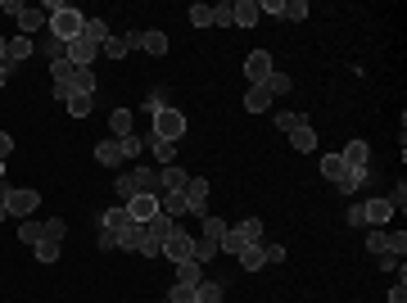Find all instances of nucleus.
Here are the masks:
<instances>
[{
  "mask_svg": "<svg viewBox=\"0 0 407 303\" xmlns=\"http://www.w3.org/2000/svg\"><path fill=\"white\" fill-rule=\"evenodd\" d=\"M340 190H344V195H357V190H362V172H349L340 181Z\"/></svg>",
  "mask_w": 407,
  "mask_h": 303,
  "instance_id": "nucleus-52",
  "label": "nucleus"
},
{
  "mask_svg": "<svg viewBox=\"0 0 407 303\" xmlns=\"http://www.w3.org/2000/svg\"><path fill=\"white\" fill-rule=\"evenodd\" d=\"M190 258L204 268V263H213V258H217V245H213V240H204V236H195V249H190Z\"/></svg>",
  "mask_w": 407,
  "mask_h": 303,
  "instance_id": "nucleus-34",
  "label": "nucleus"
},
{
  "mask_svg": "<svg viewBox=\"0 0 407 303\" xmlns=\"http://www.w3.org/2000/svg\"><path fill=\"white\" fill-rule=\"evenodd\" d=\"M231 5H236V0H222V5H213V23H217V28H231V23H236Z\"/></svg>",
  "mask_w": 407,
  "mask_h": 303,
  "instance_id": "nucleus-47",
  "label": "nucleus"
},
{
  "mask_svg": "<svg viewBox=\"0 0 407 303\" xmlns=\"http://www.w3.org/2000/svg\"><path fill=\"white\" fill-rule=\"evenodd\" d=\"M271 72H276V64H271L267 50H254L249 59H244V77H249V87H263Z\"/></svg>",
  "mask_w": 407,
  "mask_h": 303,
  "instance_id": "nucleus-6",
  "label": "nucleus"
},
{
  "mask_svg": "<svg viewBox=\"0 0 407 303\" xmlns=\"http://www.w3.org/2000/svg\"><path fill=\"white\" fill-rule=\"evenodd\" d=\"M131 195H141V190H136V181H131V172H118V177H114V199L127 204Z\"/></svg>",
  "mask_w": 407,
  "mask_h": 303,
  "instance_id": "nucleus-33",
  "label": "nucleus"
},
{
  "mask_svg": "<svg viewBox=\"0 0 407 303\" xmlns=\"http://www.w3.org/2000/svg\"><path fill=\"white\" fill-rule=\"evenodd\" d=\"M340 159L349 163L353 172H367V159H371V145H367V141H349V145L340 150Z\"/></svg>",
  "mask_w": 407,
  "mask_h": 303,
  "instance_id": "nucleus-13",
  "label": "nucleus"
},
{
  "mask_svg": "<svg viewBox=\"0 0 407 303\" xmlns=\"http://www.w3.org/2000/svg\"><path fill=\"white\" fill-rule=\"evenodd\" d=\"M158 213L181 226V217H186V195H181V190H158Z\"/></svg>",
  "mask_w": 407,
  "mask_h": 303,
  "instance_id": "nucleus-10",
  "label": "nucleus"
},
{
  "mask_svg": "<svg viewBox=\"0 0 407 303\" xmlns=\"http://www.w3.org/2000/svg\"><path fill=\"white\" fill-rule=\"evenodd\" d=\"M186 181H190V172H186L181 163L158 167V190H186Z\"/></svg>",
  "mask_w": 407,
  "mask_h": 303,
  "instance_id": "nucleus-15",
  "label": "nucleus"
},
{
  "mask_svg": "<svg viewBox=\"0 0 407 303\" xmlns=\"http://www.w3.org/2000/svg\"><path fill=\"white\" fill-rule=\"evenodd\" d=\"M36 55H41L45 64H59V59L68 55V45L59 41V36H50V32H41V36H36Z\"/></svg>",
  "mask_w": 407,
  "mask_h": 303,
  "instance_id": "nucleus-14",
  "label": "nucleus"
},
{
  "mask_svg": "<svg viewBox=\"0 0 407 303\" xmlns=\"http://www.w3.org/2000/svg\"><path fill=\"white\" fill-rule=\"evenodd\" d=\"M5 190H9V186H5V181H0V222H5V217H9V209H5Z\"/></svg>",
  "mask_w": 407,
  "mask_h": 303,
  "instance_id": "nucleus-61",
  "label": "nucleus"
},
{
  "mask_svg": "<svg viewBox=\"0 0 407 303\" xmlns=\"http://www.w3.org/2000/svg\"><path fill=\"white\" fill-rule=\"evenodd\" d=\"M349 226H367V217H362V204H353V209H349Z\"/></svg>",
  "mask_w": 407,
  "mask_h": 303,
  "instance_id": "nucleus-59",
  "label": "nucleus"
},
{
  "mask_svg": "<svg viewBox=\"0 0 407 303\" xmlns=\"http://www.w3.org/2000/svg\"><path fill=\"white\" fill-rule=\"evenodd\" d=\"M32 50H36V45H32V36H9V50H5V64H9V68H18L23 59H32Z\"/></svg>",
  "mask_w": 407,
  "mask_h": 303,
  "instance_id": "nucleus-16",
  "label": "nucleus"
},
{
  "mask_svg": "<svg viewBox=\"0 0 407 303\" xmlns=\"http://www.w3.org/2000/svg\"><path fill=\"white\" fill-rule=\"evenodd\" d=\"M0 181H5V159H0Z\"/></svg>",
  "mask_w": 407,
  "mask_h": 303,
  "instance_id": "nucleus-64",
  "label": "nucleus"
},
{
  "mask_svg": "<svg viewBox=\"0 0 407 303\" xmlns=\"http://www.w3.org/2000/svg\"><path fill=\"white\" fill-rule=\"evenodd\" d=\"M95 163H100V167H118L122 163V145L114 136H104L100 145H95Z\"/></svg>",
  "mask_w": 407,
  "mask_h": 303,
  "instance_id": "nucleus-17",
  "label": "nucleus"
},
{
  "mask_svg": "<svg viewBox=\"0 0 407 303\" xmlns=\"http://www.w3.org/2000/svg\"><path fill=\"white\" fill-rule=\"evenodd\" d=\"M163 303H195V285H172Z\"/></svg>",
  "mask_w": 407,
  "mask_h": 303,
  "instance_id": "nucleus-49",
  "label": "nucleus"
},
{
  "mask_svg": "<svg viewBox=\"0 0 407 303\" xmlns=\"http://www.w3.org/2000/svg\"><path fill=\"white\" fill-rule=\"evenodd\" d=\"M231 14H236V28H254L258 23V0H236Z\"/></svg>",
  "mask_w": 407,
  "mask_h": 303,
  "instance_id": "nucleus-27",
  "label": "nucleus"
},
{
  "mask_svg": "<svg viewBox=\"0 0 407 303\" xmlns=\"http://www.w3.org/2000/svg\"><path fill=\"white\" fill-rule=\"evenodd\" d=\"M131 109H114V114H109V136L114 141H122V136H131Z\"/></svg>",
  "mask_w": 407,
  "mask_h": 303,
  "instance_id": "nucleus-21",
  "label": "nucleus"
},
{
  "mask_svg": "<svg viewBox=\"0 0 407 303\" xmlns=\"http://www.w3.org/2000/svg\"><path fill=\"white\" fill-rule=\"evenodd\" d=\"M222 294H227L222 281H200L195 285V303H222Z\"/></svg>",
  "mask_w": 407,
  "mask_h": 303,
  "instance_id": "nucleus-32",
  "label": "nucleus"
},
{
  "mask_svg": "<svg viewBox=\"0 0 407 303\" xmlns=\"http://www.w3.org/2000/svg\"><path fill=\"white\" fill-rule=\"evenodd\" d=\"M389 303H407V281H394V290H389Z\"/></svg>",
  "mask_w": 407,
  "mask_h": 303,
  "instance_id": "nucleus-55",
  "label": "nucleus"
},
{
  "mask_svg": "<svg viewBox=\"0 0 407 303\" xmlns=\"http://www.w3.org/2000/svg\"><path fill=\"white\" fill-rule=\"evenodd\" d=\"M258 14H286V0H258Z\"/></svg>",
  "mask_w": 407,
  "mask_h": 303,
  "instance_id": "nucleus-53",
  "label": "nucleus"
},
{
  "mask_svg": "<svg viewBox=\"0 0 407 303\" xmlns=\"http://www.w3.org/2000/svg\"><path fill=\"white\" fill-rule=\"evenodd\" d=\"M100 55H109V59H122V55H131V50H127V41H122V36H109V41L100 45Z\"/></svg>",
  "mask_w": 407,
  "mask_h": 303,
  "instance_id": "nucleus-48",
  "label": "nucleus"
},
{
  "mask_svg": "<svg viewBox=\"0 0 407 303\" xmlns=\"http://www.w3.org/2000/svg\"><path fill=\"white\" fill-rule=\"evenodd\" d=\"M385 253L403 258V253H407V231H385Z\"/></svg>",
  "mask_w": 407,
  "mask_h": 303,
  "instance_id": "nucleus-43",
  "label": "nucleus"
},
{
  "mask_svg": "<svg viewBox=\"0 0 407 303\" xmlns=\"http://www.w3.org/2000/svg\"><path fill=\"white\" fill-rule=\"evenodd\" d=\"M5 50H9V41H5V36H0V64H5Z\"/></svg>",
  "mask_w": 407,
  "mask_h": 303,
  "instance_id": "nucleus-63",
  "label": "nucleus"
},
{
  "mask_svg": "<svg viewBox=\"0 0 407 303\" xmlns=\"http://www.w3.org/2000/svg\"><path fill=\"white\" fill-rule=\"evenodd\" d=\"M118 145H122V159H141V154H145V141L136 136V131H131V136H122Z\"/></svg>",
  "mask_w": 407,
  "mask_h": 303,
  "instance_id": "nucleus-44",
  "label": "nucleus"
},
{
  "mask_svg": "<svg viewBox=\"0 0 407 303\" xmlns=\"http://www.w3.org/2000/svg\"><path fill=\"white\" fill-rule=\"evenodd\" d=\"M9 72H14V68H9V64H0V87H5V82H9Z\"/></svg>",
  "mask_w": 407,
  "mask_h": 303,
  "instance_id": "nucleus-62",
  "label": "nucleus"
},
{
  "mask_svg": "<svg viewBox=\"0 0 407 303\" xmlns=\"http://www.w3.org/2000/svg\"><path fill=\"white\" fill-rule=\"evenodd\" d=\"M349 172H353V167L344 163L340 154H326V159H322V177H326V181H335V186H340V181L349 177Z\"/></svg>",
  "mask_w": 407,
  "mask_h": 303,
  "instance_id": "nucleus-24",
  "label": "nucleus"
},
{
  "mask_svg": "<svg viewBox=\"0 0 407 303\" xmlns=\"http://www.w3.org/2000/svg\"><path fill=\"white\" fill-rule=\"evenodd\" d=\"M122 209H127V217H131L136 226H145L150 217H158V195H131Z\"/></svg>",
  "mask_w": 407,
  "mask_h": 303,
  "instance_id": "nucleus-7",
  "label": "nucleus"
},
{
  "mask_svg": "<svg viewBox=\"0 0 407 303\" xmlns=\"http://www.w3.org/2000/svg\"><path fill=\"white\" fill-rule=\"evenodd\" d=\"M290 145H294L299 154H313V150H317V131H313V123H299V127H294V131H290Z\"/></svg>",
  "mask_w": 407,
  "mask_h": 303,
  "instance_id": "nucleus-20",
  "label": "nucleus"
},
{
  "mask_svg": "<svg viewBox=\"0 0 407 303\" xmlns=\"http://www.w3.org/2000/svg\"><path fill=\"white\" fill-rule=\"evenodd\" d=\"M82 36H86V41H95V45H104V41H109V23H104V18H95V14H86Z\"/></svg>",
  "mask_w": 407,
  "mask_h": 303,
  "instance_id": "nucleus-28",
  "label": "nucleus"
},
{
  "mask_svg": "<svg viewBox=\"0 0 407 303\" xmlns=\"http://www.w3.org/2000/svg\"><path fill=\"white\" fill-rule=\"evenodd\" d=\"M190 249H195V236H190V231H181V226L163 240V258H172V263H186V258H190Z\"/></svg>",
  "mask_w": 407,
  "mask_h": 303,
  "instance_id": "nucleus-9",
  "label": "nucleus"
},
{
  "mask_svg": "<svg viewBox=\"0 0 407 303\" xmlns=\"http://www.w3.org/2000/svg\"><path fill=\"white\" fill-rule=\"evenodd\" d=\"M32 253H36V263H59V240H36Z\"/></svg>",
  "mask_w": 407,
  "mask_h": 303,
  "instance_id": "nucleus-40",
  "label": "nucleus"
},
{
  "mask_svg": "<svg viewBox=\"0 0 407 303\" xmlns=\"http://www.w3.org/2000/svg\"><path fill=\"white\" fill-rule=\"evenodd\" d=\"M150 150H154V159H158V167L177 163V145H172V141H150Z\"/></svg>",
  "mask_w": 407,
  "mask_h": 303,
  "instance_id": "nucleus-39",
  "label": "nucleus"
},
{
  "mask_svg": "<svg viewBox=\"0 0 407 303\" xmlns=\"http://www.w3.org/2000/svg\"><path fill=\"white\" fill-rule=\"evenodd\" d=\"M362 217H367V226H389L394 204H389L385 195H376V199H367V204H362Z\"/></svg>",
  "mask_w": 407,
  "mask_h": 303,
  "instance_id": "nucleus-11",
  "label": "nucleus"
},
{
  "mask_svg": "<svg viewBox=\"0 0 407 303\" xmlns=\"http://www.w3.org/2000/svg\"><path fill=\"white\" fill-rule=\"evenodd\" d=\"M181 136H186V114L181 109H158V114L150 118V131H145V141H172L177 145Z\"/></svg>",
  "mask_w": 407,
  "mask_h": 303,
  "instance_id": "nucleus-2",
  "label": "nucleus"
},
{
  "mask_svg": "<svg viewBox=\"0 0 407 303\" xmlns=\"http://www.w3.org/2000/svg\"><path fill=\"white\" fill-rule=\"evenodd\" d=\"M244 245H263V222H258V217H244V222L227 226V236L217 240V253H231V258H236Z\"/></svg>",
  "mask_w": 407,
  "mask_h": 303,
  "instance_id": "nucleus-1",
  "label": "nucleus"
},
{
  "mask_svg": "<svg viewBox=\"0 0 407 303\" xmlns=\"http://www.w3.org/2000/svg\"><path fill=\"white\" fill-rule=\"evenodd\" d=\"M5 154H14V136H9V131H0V159H5Z\"/></svg>",
  "mask_w": 407,
  "mask_h": 303,
  "instance_id": "nucleus-60",
  "label": "nucleus"
},
{
  "mask_svg": "<svg viewBox=\"0 0 407 303\" xmlns=\"http://www.w3.org/2000/svg\"><path fill=\"white\" fill-rule=\"evenodd\" d=\"M141 245H145V226H127V231L118 236V249H127V253H141Z\"/></svg>",
  "mask_w": 407,
  "mask_h": 303,
  "instance_id": "nucleus-31",
  "label": "nucleus"
},
{
  "mask_svg": "<svg viewBox=\"0 0 407 303\" xmlns=\"http://www.w3.org/2000/svg\"><path fill=\"white\" fill-rule=\"evenodd\" d=\"M263 87L271 91V100H276V95H290V91H294V82H290V72H271Z\"/></svg>",
  "mask_w": 407,
  "mask_h": 303,
  "instance_id": "nucleus-37",
  "label": "nucleus"
},
{
  "mask_svg": "<svg viewBox=\"0 0 407 303\" xmlns=\"http://www.w3.org/2000/svg\"><path fill=\"white\" fill-rule=\"evenodd\" d=\"M244 109H249V114H267V109H271V91L267 87H249V91H244Z\"/></svg>",
  "mask_w": 407,
  "mask_h": 303,
  "instance_id": "nucleus-23",
  "label": "nucleus"
},
{
  "mask_svg": "<svg viewBox=\"0 0 407 303\" xmlns=\"http://www.w3.org/2000/svg\"><path fill=\"white\" fill-rule=\"evenodd\" d=\"M95 87H100L95 68H77V72H72V95H95Z\"/></svg>",
  "mask_w": 407,
  "mask_h": 303,
  "instance_id": "nucleus-26",
  "label": "nucleus"
},
{
  "mask_svg": "<svg viewBox=\"0 0 407 303\" xmlns=\"http://www.w3.org/2000/svg\"><path fill=\"white\" fill-rule=\"evenodd\" d=\"M131 181H136V190L141 195H158V167H131Z\"/></svg>",
  "mask_w": 407,
  "mask_h": 303,
  "instance_id": "nucleus-18",
  "label": "nucleus"
},
{
  "mask_svg": "<svg viewBox=\"0 0 407 303\" xmlns=\"http://www.w3.org/2000/svg\"><path fill=\"white\" fill-rule=\"evenodd\" d=\"M145 55H154V59H163L168 55V32H158V28H150L145 32V45H141Z\"/></svg>",
  "mask_w": 407,
  "mask_h": 303,
  "instance_id": "nucleus-29",
  "label": "nucleus"
},
{
  "mask_svg": "<svg viewBox=\"0 0 407 303\" xmlns=\"http://www.w3.org/2000/svg\"><path fill=\"white\" fill-rule=\"evenodd\" d=\"M190 23L195 28H213V5H190Z\"/></svg>",
  "mask_w": 407,
  "mask_h": 303,
  "instance_id": "nucleus-46",
  "label": "nucleus"
},
{
  "mask_svg": "<svg viewBox=\"0 0 407 303\" xmlns=\"http://www.w3.org/2000/svg\"><path fill=\"white\" fill-rule=\"evenodd\" d=\"M308 14H313V5H308V0H286V14H281V18H286V23H303Z\"/></svg>",
  "mask_w": 407,
  "mask_h": 303,
  "instance_id": "nucleus-41",
  "label": "nucleus"
},
{
  "mask_svg": "<svg viewBox=\"0 0 407 303\" xmlns=\"http://www.w3.org/2000/svg\"><path fill=\"white\" fill-rule=\"evenodd\" d=\"M64 109H68L72 118H86V114L95 109V95H68V100H64Z\"/></svg>",
  "mask_w": 407,
  "mask_h": 303,
  "instance_id": "nucleus-35",
  "label": "nucleus"
},
{
  "mask_svg": "<svg viewBox=\"0 0 407 303\" xmlns=\"http://www.w3.org/2000/svg\"><path fill=\"white\" fill-rule=\"evenodd\" d=\"M64 236H68L64 217H45V222H41V240H59V245H64Z\"/></svg>",
  "mask_w": 407,
  "mask_h": 303,
  "instance_id": "nucleus-38",
  "label": "nucleus"
},
{
  "mask_svg": "<svg viewBox=\"0 0 407 303\" xmlns=\"http://www.w3.org/2000/svg\"><path fill=\"white\" fill-rule=\"evenodd\" d=\"M263 253H267V263H286V249L281 245H263Z\"/></svg>",
  "mask_w": 407,
  "mask_h": 303,
  "instance_id": "nucleus-56",
  "label": "nucleus"
},
{
  "mask_svg": "<svg viewBox=\"0 0 407 303\" xmlns=\"http://www.w3.org/2000/svg\"><path fill=\"white\" fill-rule=\"evenodd\" d=\"M18 240H23V245H36V240H41V222L23 217V222H18Z\"/></svg>",
  "mask_w": 407,
  "mask_h": 303,
  "instance_id": "nucleus-45",
  "label": "nucleus"
},
{
  "mask_svg": "<svg viewBox=\"0 0 407 303\" xmlns=\"http://www.w3.org/2000/svg\"><path fill=\"white\" fill-rule=\"evenodd\" d=\"M389 204H394V209H407V186H398V190H394V195H385Z\"/></svg>",
  "mask_w": 407,
  "mask_h": 303,
  "instance_id": "nucleus-57",
  "label": "nucleus"
},
{
  "mask_svg": "<svg viewBox=\"0 0 407 303\" xmlns=\"http://www.w3.org/2000/svg\"><path fill=\"white\" fill-rule=\"evenodd\" d=\"M204 281V268L195 258H186V263H177V285H200Z\"/></svg>",
  "mask_w": 407,
  "mask_h": 303,
  "instance_id": "nucleus-30",
  "label": "nucleus"
},
{
  "mask_svg": "<svg viewBox=\"0 0 407 303\" xmlns=\"http://www.w3.org/2000/svg\"><path fill=\"white\" fill-rule=\"evenodd\" d=\"M172 231H177V222H168L163 213H158V217H150V222H145V236H150L154 245H163V240H168Z\"/></svg>",
  "mask_w": 407,
  "mask_h": 303,
  "instance_id": "nucleus-25",
  "label": "nucleus"
},
{
  "mask_svg": "<svg viewBox=\"0 0 407 303\" xmlns=\"http://www.w3.org/2000/svg\"><path fill=\"white\" fill-rule=\"evenodd\" d=\"M236 263H240L244 272H258V268H267V253H263V245H244L236 253Z\"/></svg>",
  "mask_w": 407,
  "mask_h": 303,
  "instance_id": "nucleus-22",
  "label": "nucleus"
},
{
  "mask_svg": "<svg viewBox=\"0 0 407 303\" xmlns=\"http://www.w3.org/2000/svg\"><path fill=\"white\" fill-rule=\"evenodd\" d=\"M200 236H204V240H213V245H217V240L227 236V222H222V217H213V213H208L204 222H200Z\"/></svg>",
  "mask_w": 407,
  "mask_h": 303,
  "instance_id": "nucleus-36",
  "label": "nucleus"
},
{
  "mask_svg": "<svg viewBox=\"0 0 407 303\" xmlns=\"http://www.w3.org/2000/svg\"><path fill=\"white\" fill-rule=\"evenodd\" d=\"M68 64L72 68H91L95 64V59H100V45H95V41H86V36H77V41H68Z\"/></svg>",
  "mask_w": 407,
  "mask_h": 303,
  "instance_id": "nucleus-8",
  "label": "nucleus"
},
{
  "mask_svg": "<svg viewBox=\"0 0 407 303\" xmlns=\"http://www.w3.org/2000/svg\"><path fill=\"white\" fill-rule=\"evenodd\" d=\"M82 28H86V14H82V9H64V14H55L50 18V28H45V32H50V36H59V41H77V36H82Z\"/></svg>",
  "mask_w": 407,
  "mask_h": 303,
  "instance_id": "nucleus-3",
  "label": "nucleus"
},
{
  "mask_svg": "<svg viewBox=\"0 0 407 303\" xmlns=\"http://www.w3.org/2000/svg\"><path fill=\"white\" fill-rule=\"evenodd\" d=\"M299 123H308V114H276V127L286 131V136H290V131L299 127Z\"/></svg>",
  "mask_w": 407,
  "mask_h": 303,
  "instance_id": "nucleus-50",
  "label": "nucleus"
},
{
  "mask_svg": "<svg viewBox=\"0 0 407 303\" xmlns=\"http://www.w3.org/2000/svg\"><path fill=\"white\" fill-rule=\"evenodd\" d=\"M122 41H127V50H141V45H145V32H127Z\"/></svg>",
  "mask_w": 407,
  "mask_h": 303,
  "instance_id": "nucleus-58",
  "label": "nucleus"
},
{
  "mask_svg": "<svg viewBox=\"0 0 407 303\" xmlns=\"http://www.w3.org/2000/svg\"><path fill=\"white\" fill-rule=\"evenodd\" d=\"M45 28H50V18H45L41 14V5H28V9H23V14H18V36H41Z\"/></svg>",
  "mask_w": 407,
  "mask_h": 303,
  "instance_id": "nucleus-12",
  "label": "nucleus"
},
{
  "mask_svg": "<svg viewBox=\"0 0 407 303\" xmlns=\"http://www.w3.org/2000/svg\"><path fill=\"white\" fill-rule=\"evenodd\" d=\"M181 195H186V217H200V222H204V217H208V181L190 177Z\"/></svg>",
  "mask_w": 407,
  "mask_h": 303,
  "instance_id": "nucleus-5",
  "label": "nucleus"
},
{
  "mask_svg": "<svg viewBox=\"0 0 407 303\" xmlns=\"http://www.w3.org/2000/svg\"><path fill=\"white\" fill-rule=\"evenodd\" d=\"M158 109H168V87H154L150 95H145V118H154Z\"/></svg>",
  "mask_w": 407,
  "mask_h": 303,
  "instance_id": "nucleus-42",
  "label": "nucleus"
},
{
  "mask_svg": "<svg viewBox=\"0 0 407 303\" xmlns=\"http://www.w3.org/2000/svg\"><path fill=\"white\" fill-rule=\"evenodd\" d=\"M367 249H371V253H385V226H371V231H367Z\"/></svg>",
  "mask_w": 407,
  "mask_h": 303,
  "instance_id": "nucleus-51",
  "label": "nucleus"
},
{
  "mask_svg": "<svg viewBox=\"0 0 407 303\" xmlns=\"http://www.w3.org/2000/svg\"><path fill=\"white\" fill-rule=\"evenodd\" d=\"M131 226V217H127V209H122V204H114V209L104 213V222H100V231H109V236H122Z\"/></svg>",
  "mask_w": 407,
  "mask_h": 303,
  "instance_id": "nucleus-19",
  "label": "nucleus"
},
{
  "mask_svg": "<svg viewBox=\"0 0 407 303\" xmlns=\"http://www.w3.org/2000/svg\"><path fill=\"white\" fill-rule=\"evenodd\" d=\"M36 204H41V195H36L32 186H9L5 190V209H9V217H18V222L36 213Z\"/></svg>",
  "mask_w": 407,
  "mask_h": 303,
  "instance_id": "nucleus-4",
  "label": "nucleus"
},
{
  "mask_svg": "<svg viewBox=\"0 0 407 303\" xmlns=\"http://www.w3.org/2000/svg\"><path fill=\"white\" fill-rule=\"evenodd\" d=\"M23 9H28V5H23V0H0V14H14V18H18Z\"/></svg>",
  "mask_w": 407,
  "mask_h": 303,
  "instance_id": "nucleus-54",
  "label": "nucleus"
}]
</instances>
